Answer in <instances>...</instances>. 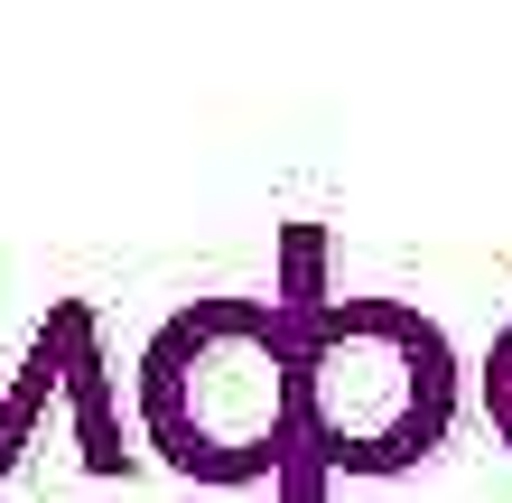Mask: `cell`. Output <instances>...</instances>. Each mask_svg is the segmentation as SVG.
<instances>
[{"instance_id":"obj_1","label":"cell","mask_w":512,"mask_h":503,"mask_svg":"<svg viewBox=\"0 0 512 503\" xmlns=\"http://www.w3.org/2000/svg\"><path fill=\"white\" fill-rule=\"evenodd\" d=\"M298 364V429L326 476H410L457 429V345L410 299H326L280 327Z\"/></svg>"},{"instance_id":"obj_2","label":"cell","mask_w":512,"mask_h":503,"mask_svg":"<svg viewBox=\"0 0 512 503\" xmlns=\"http://www.w3.org/2000/svg\"><path fill=\"white\" fill-rule=\"evenodd\" d=\"M298 429V364L270 299H196L140 345V438L205 494L270 485Z\"/></svg>"},{"instance_id":"obj_3","label":"cell","mask_w":512,"mask_h":503,"mask_svg":"<svg viewBox=\"0 0 512 503\" xmlns=\"http://www.w3.org/2000/svg\"><path fill=\"white\" fill-rule=\"evenodd\" d=\"M56 317H66V410H75V457H84V476H103V485H122L140 476V448H131V429H122V382H112V354L94 336V308L84 299H56Z\"/></svg>"},{"instance_id":"obj_4","label":"cell","mask_w":512,"mask_h":503,"mask_svg":"<svg viewBox=\"0 0 512 503\" xmlns=\"http://www.w3.org/2000/svg\"><path fill=\"white\" fill-rule=\"evenodd\" d=\"M56 382H66V317L47 308V327L28 336V364H19V382L0 392V476H19V457H28V438H38V420H47Z\"/></svg>"},{"instance_id":"obj_5","label":"cell","mask_w":512,"mask_h":503,"mask_svg":"<svg viewBox=\"0 0 512 503\" xmlns=\"http://www.w3.org/2000/svg\"><path fill=\"white\" fill-rule=\"evenodd\" d=\"M326 299H336V289H326V233L317 224H280V289H270V317H280V327H308Z\"/></svg>"},{"instance_id":"obj_6","label":"cell","mask_w":512,"mask_h":503,"mask_svg":"<svg viewBox=\"0 0 512 503\" xmlns=\"http://www.w3.org/2000/svg\"><path fill=\"white\" fill-rule=\"evenodd\" d=\"M270 503H336V476H326V457L308 448V429L280 438V466H270Z\"/></svg>"},{"instance_id":"obj_7","label":"cell","mask_w":512,"mask_h":503,"mask_svg":"<svg viewBox=\"0 0 512 503\" xmlns=\"http://www.w3.org/2000/svg\"><path fill=\"white\" fill-rule=\"evenodd\" d=\"M485 410H494V438L512 448V327H503L494 354H485Z\"/></svg>"}]
</instances>
